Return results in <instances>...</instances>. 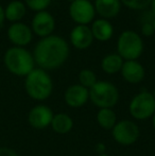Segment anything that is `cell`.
<instances>
[{
	"instance_id": "10",
	"label": "cell",
	"mask_w": 155,
	"mask_h": 156,
	"mask_svg": "<svg viewBox=\"0 0 155 156\" xmlns=\"http://www.w3.org/2000/svg\"><path fill=\"white\" fill-rule=\"evenodd\" d=\"M55 29L54 17L47 11L37 12L32 19V31L41 38L52 35Z\"/></svg>"
},
{
	"instance_id": "29",
	"label": "cell",
	"mask_w": 155,
	"mask_h": 156,
	"mask_svg": "<svg viewBox=\"0 0 155 156\" xmlns=\"http://www.w3.org/2000/svg\"><path fill=\"white\" fill-rule=\"evenodd\" d=\"M152 117H153V119H152V124H153V127L155 129V113H154V115L152 116Z\"/></svg>"
},
{
	"instance_id": "33",
	"label": "cell",
	"mask_w": 155,
	"mask_h": 156,
	"mask_svg": "<svg viewBox=\"0 0 155 156\" xmlns=\"http://www.w3.org/2000/svg\"><path fill=\"white\" fill-rule=\"evenodd\" d=\"M68 1H70V3H71V2H73L75 0H68Z\"/></svg>"
},
{
	"instance_id": "18",
	"label": "cell",
	"mask_w": 155,
	"mask_h": 156,
	"mask_svg": "<svg viewBox=\"0 0 155 156\" xmlns=\"http://www.w3.org/2000/svg\"><path fill=\"white\" fill-rule=\"evenodd\" d=\"M124 61L118 53H111L105 55L101 61V68L108 74L117 73L121 70Z\"/></svg>"
},
{
	"instance_id": "16",
	"label": "cell",
	"mask_w": 155,
	"mask_h": 156,
	"mask_svg": "<svg viewBox=\"0 0 155 156\" xmlns=\"http://www.w3.org/2000/svg\"><path fill=\"white\" fill-rule=\"evenodd\" d=\"M93 38L99 41H107L112 38L114 28L112 23L107 19L99 18L93 21V26L90 28Z\"/></svg>"
},
{
	"instance_id": "19",
	"label": "cell",
	"mask_w": 155,
	"mask_h": 156,
	"mask_svg": "<svg viewBox=\"0 0 155 156\" xmlns=\"http://www.w3.org/2000/svg\"><path fill=\"white\" fill-rule=\"evenodd\" d=\"M26 14V5L19 0H13L8 4L4 10V17L8 20L17 23Z\"/></svg>"
},
{
	"instance_id": "31",
	"label": "cell",
	"mask_w": 155,
	"mask_h": 156,
	"mask_svg": "<svg viewBox=\"0 0 155 156\" xmlns=\"http://www.w3.org/2000/svg\"><path fill=\"white\" fill-rule=\"evenodd\" d=\"M98 156H108V155H106V154H102V155H98Z\"/></svg>"
},
{
	"instance_id": "20",
	"label": "cell",
	"mask_w": 155,
	"mask_h": 156,
	"mask_svg": "<svg viewBox=\"0 0 155 156\" xmlns=\"http://www.w3.org/2000/svg\"><path fill=\"white\" fill-rule=\"evenodd\" d=\"M97 122L102 129H113L117 123V116L112 108H100L97 113Z\"/></svg>"
},
{
	"instance_id": "21",
	"label": "cell",
	"mask_w": 155,
	"mask_h": 156,
	"mask_svg": "<svg viewBox=\"0 0 155 156\" xmlns=\"http://www.w3.org/2000/svg\"><path fill=\"white\" fill-rule=\"evenodd\" d=\"M79 82H80V85H82L83 87L89 89L98 82L97 80V76L96 73L90 69H83L80 71L79 73Z\"/></svg>"
},
{
	"instance_id": "26",
	"label": "cell",
	"mask_w": 155,
	"mask_h": 156,
	"mask_svg": "<svg viewBox=\"0 0 155 156\" xmlns=\"http://www.w3.org/2000/svg\"><path fill=\"white\" fill-rule=\"evenodd\" d=\"M96 152L98 153L99 155H102V154H105V144H103V142H98L97 144H96V148H95Z\"/></svg>"
},
{
	"instance_id": "28",
	"label": "cell",
	"mask_w": 155,
	"mask_h": 156,
	"mask_svg": "<svg viewBox=\"0 0 155 156\" xmlns=\"http://www.w3.org/2000/svg\"><path fill=\"white\" fill-rule=\"evenodd\" d=\"M150 6H151V12L152 14L155 16V0H152L151 1V4H150Z\"/></svg>"
},
{
	"instance_id": "15",
	"label": "cell",
	"mask_w": 155,
	"mask_h": 156,
	"mask_svg": "<svg viewBox=\"0 0 155 156\" xmlns=\"http://www.w3.org/2000/svg\"><path fill=\"white\" fill-rule=\"evenodd\" d=\"M96 13L103 19H110L116 17L121 9L120 0H96L95 1Z\"/></svg>"
},
{
	"instance_id": "34",
	"label": "cell",
	"mask_w": 155,
	"mask_h": 156,
	"mask_svg": "<svg viewBox=\"0 0 155 156\" xmlns=\"http://www.w3.org/2000/svg\"><path fill=\"white\" fill-rule=\"evenodd\" d=\"M88 1H90V2H91V1H96V0H88Z\"/></svg>"
},
{
	"instance_id": "27",
	"label": "cell",
	"mask_w": 155,
	"mask_h": 156,
	"mask_svg": "<svg viewBox=\"0 0 155 156\" xmlns=\"http://www.w3.org/2000/svg\"><path fill=\"white\" fill-rule=\"evenodd\" d=\"M4 18H5V17H4V10L2 9V6L0 5V26L3 23Z\"/></svg>"
},
{
	"instance_id": "3",
	"label": "cell",
	"mask_w": 155,
	"mask_h": 156,
	"mask_svg": "<svg viewBox=\"0 0 155 156\" xmlns=\"http://www.w3.org/2000/svg\"><path fill=\"white\" fill-rule=\"evenodd\" d=\"M3 62L11 73L18 76H27L34 69V58L23 47H12L6 50Z\"/></svg>"
},
{
	"instance_id": "23",
	"label": "cell",
	"mask_w": 155,
	"mask_h": 156,
	"mask_svg": "<svg viewBox=\"0 0 155 156\" xmlns=\"http://www.w3.org/2000/svg\"><path fill=\"white\" fill-rule=\"evenodd\" d=\"M25 1L27 6L36 12L46 11V9L51 3V0H25Z\"/></svg>"
},
{
	"instance_id": "1",
	"label": "cell",
	"mask_w": 155,
	"mask_h": 156,
	"mask_svg": "<svg viewBox=\"0 0 155 156\" xmlns=\"http://www.w3.org/2000/svg\"><path fill=\"white\" fill-rule=\"evenodd\" d=\"M69 56V45L58 35L44 37L34 48V62L44 70H54L64 65Z\"/></svg>"
},
{
	"instance_id": "11",
	"label": "cell",
	"mask_w": 155,
	"mask_h": 156,
	"mask_svg": "<svg viewBox=\"0 0 155 156\" xmlns=\"http://www.w3.org/2000/svg\"><path fill=\"white\" fill-rule=\"evenodd\" d=\"M8 37L15 47H23L32 41V30L23 23H15L8 30Z\"/></svg>"
},
{
	"instance_id": "4",
	"label": "cell",
	"mask_w": 155,
	"mask_h": 156,
	"mask_svg": "<svg viewBox=\"0 0 155 156\" xmlns=\"http://www.w3.org/2000/svg\"><path fill=\"white\" fill-rule=\"evenodd\" d=\"M89 100L99 108H112L119 100V91L113 83L98 81L89 89Z\"/></svg>"
},
{
	"instance_id": "17",
	"label": "cell",
	"mask_w": 155,
	"mask_h": 156,
	"mask_svg": "<svg viewBox=\"0 0 155 156\" xmlns=\"http://www.w3.org/2000/svg\"><path fill=\"white\" fill-rule=\"evenodd\" d=\"M51 127L55 133L58 134H67L72 129L73 127V120L69 115L64 113L55 114L52 119Z\"/></svg>"
},
{
	"instance_id": "6",
	"label": "cell",
	"mask_w": 155,
	"mask_h": 156,
	"mask_svg": "<svg viewBox=\"0 0 155 156\" xmlns=\"http://www.w3.org/2000/svg\"><path fill=\"white\" fill-rule=\"evenodd\" d=\"M131 116L136 120H147L155 113V99L153 94L149 91H141L134 96L131 100Z\"/></svg>"
},
{
	"instance_id": "22",
	"label": "cell",
	"mask_w": 155,
	"mask_h": 156,
	"mask_svg": "<svg viewBox=\"0 0 155 156\" xmlns=\"http://www.w3.org/2000/svg\"><path fill=\"white\" fill-rule=\"evenodd\" d=\"M152 0H120L123 5L131 10H143L151 4Z\"/></svg>"
},
{
	"instance_id": "2",
	"label": "cell",
	"mask_w": 155,
	"mask_h": 156,
	"mask_svg": "<svg viewBox=\"0 0 155 156\" xmlns=\"http://www.w3.org/2000/svg\"><path fill=\"white\" fill-rule=\"evenodd\" d=\"M25 89L28 96L36 101L47 100L53 91L51 76L41 68H34L25 80Z\"/></svg>"
},
{
	"instance_id": "7",
	"label": "cell",
	"mask_w": 155,
	"mask_h": 156,
	"mask_svg": "<svg viewBox=\"0 0 155 156\" xmlns=\"http://www.w3.org/2000/svg\"><path fill=\"white\" fill-rule=\"evenodd\" d=\"M114 140L121 146H131L138 140L140 136L139 126L134 121L124 119L118 121L112 129Z\"/></svg>"
},
{
	"instance_id": "30",
	"label": "cell",
	"mask_w": 155,
	"mask_h": 156,
	"mask_svg": "<svg viewBox=\"0 0 155 156\" xmlns=\"http://www.w3.org/2000/svg\"><path fill=\"white\" fill-rule=\"evenodd\" d=\"M153 27H154V32H155V19L153 20Z\"/></svg>"
},
{
	"instance_id": "12",
	"label": "cell",
	"mask_w": 155,
	"mask_h": 156,
	"mask_svg": "<svg viewBox=\"0 0 155 156\" xmlns=\"http://www.w3.org/2000/svg\"><path fill=\"white\" fill-rule=\"evenodd\" d=\"M64 99L68 106L79 108L87 103L89 99V90L80 84L71 85L65 91Z\"/></svg>"
},
{
	"instance_id": "9",
	"label": "cell",
	"mask_w": 155,
	"mask_h": 156,
	"mask_svg": "<svg viewBox=\"0 0 155 156\" xmlns=\"http://www.w3.org/2000/svg\"><path fill=\"white\" fill-rule=\"evenodd\" d=\"M54 114L49 106L44 104H38L32 107L28 115V122L33 129H44L51 125Z\"/></svg>"
},
{
	"instance_id": "5",
	"label": "cell",
	"mask_w": 155,
	"mask_h": 156,
	"mask_svg": "<svg viewBox=\"0 0 155 156\" xmlns=\"http://www.w3.org/2000/svg\"><path fill=\"white\" fill-rule=\"evenodd\" d=\"M118 54L125 61H137L143 54V41L140 35L132 30H126L119 35L117 41Z\"/></svg>"
},
{
	"instance_id": "14",
	"label": "cell",
	"mask_w": 155,
	"mask_h": 156,
	"mask_svg": "<svg viewBox=\"0 0 155 156\" xmlns=\"http://www.w3.org/2000/svg\"><path fill=\"white\" fill-rule=\"evenodd\" d=\"M120 72L122 78L131 84H138L145 79L146 76L145 68L137 61H125Z\"/></svg>"
},
{
	"instance_id": "13",
	"label": "cell",
	"mask_w": 155,
	"mask_h": 156,
	"mask_svg": "<svg viewBox=\"0 0 155 156\" xmlns=\"http://www.w3.org/2000/svg\"><path fill=\"white\" fill-rule=\"evenodd\" d=\"M70 41L75 48L80 50L87 49L93 41V36L88 26L77 25L70 32Z\"/></svg>"
},
{
	"instance_id": "24",
	"label": "cell",
	"mask_w": 155,
	"mask_h": 156,
	"mask_svg": "<svg viewBox=\"0 0 155 156\" xmlns=\"http://www.w3.org/2000/svg\"><path fill=\"white\" fill-rule=\"evenodd\" d=\"M141 33L145 36H152L154 34V27H153V20L152 21H146L141 26Z\"/></svg>"
},
{
	"instance_id": "25",
	"label": "cell",
	"mask_w": 155,
	"mask_h": 156,
	"mask_svg": "<svg viewBox=\"0 0 155 156\" xmlns=\"http://www.w3.org/2000/svg\"><path fill=\"white\" fill-rule=\"evenodd\" d=\"M0 156H18L17 152L9 147H0Z\"/></svg>"
},
{
	"instance_id": "32",
	"label": "cell",
	"mask_w": 155,
	"mask_h": 156,
	"mask_svg": "<svg viewBox=\"0 0 155 156\" xmlns=\"http://www.w3.org/2000/svg\"><path fill=\"white\" fill-rule=\"evenodd\" d=\"M153 97H154V99H155V90L153 91Z\"/></svg>"
},
{
	"instance_id": "8",
	"label": "cell",
	"mask_w": 155,
	"mask_h": 156,
	"mask_svg": "<svg viewBox=\"0 0 155 156\" xmlns=\"http://www.w3.org/2000/svg\"><path fill=\"white\" fill-rule=\"evenodd\" d=\"M69 15L76 23L87 26L95 18L96 10L88 0H75L69 6Z\"/></svg>"
}]
</instances>
